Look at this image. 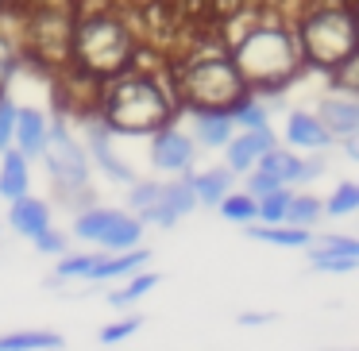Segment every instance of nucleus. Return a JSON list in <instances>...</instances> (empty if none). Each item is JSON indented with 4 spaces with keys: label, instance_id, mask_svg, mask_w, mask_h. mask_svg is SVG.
Segmentation results:
<instances>
[{
    "label": "nucleus",
    "instance_id": "obj_1",
    "mask_svg": "<svg viewBox=\"0 0 359 351\" xmlns=\"http://www.w3.org/2000/svg\"><path fill=\"white\" fill-rule=\"evenodd\" d=\"M302 62V47L297 35H290L278 24H259L236 43V74L243 78V85H259V89H274L290 78Z\"/></svg>",
    "mask_w": 359,
    "mask_h": 351
},
{
    "label": "nucleus",
    "instance_id": "obj_2",
    "mask_svg": "<svg viewBox=\"0 0 359 351\" xmlns=\"http://www.w3.org/2000/svg\"><path fill=\"white\" fill-rule=\"evenodd\" d=\"M166 116H170V101L155 85V78H143V74L116 81L104 97V124L120 132H151V128H163Z\"/></svg>",
    "mask_w": 359,
    "mask_h": 351
},
{
    "label": "nucleus",
    "instance_id": "obj_3",
    "mask_svg": "<svg viewBox=\"0 0 359 351\" xmlns=\"http://www.w3.org/2000/svg\"><path fill=\"white\" fill-rule=\"evenodd\" d=\"M74 55L89 74H120L132 58V35L112 16H89L74 27Z\"/></svg>",
    "mask_w": 359,
    "mask_h": 351
},
{
    "label": "nucleus",
    "instance_id": "obj_4",
    "mask_svg": "<svg viewBox=\"0 0 359 351\" xmlns=\"http://www.w3.org/2000/svg\"><path fill=\"white\" fill-rule=\"evenodd\" d=\"M297 47L309 62L325 66V70H336L344 66L351 55H355V20L344 8H320L313 12L309 20L297 32Z\"/></svg>",
    "mask_w": 359,
    "mask_h": 351
},
{
    "label": "nucleus",
    "instance_id": "obj_5",
    "mask_svg": "<svg viewBox=\"0 0 359 351\" xmlns=\"http://www.w3.org/2000/svg\"><path fill=\"white\" fill-rule=\"evenodd\" d=\"M182 93L197 109H232L243 97V78L236 74L232 58L201 55L182 70Z\"/></svg>",
    "mask_w": 359,
    "mask_h": 351
},
{
    "label": "nucleus",
    "instance_id": "obj_6",
    "mask_svg": "<svg viewBox=\"0 0 359 351\" xmlns=\"http://www.w3.org/2000/svg\"><path fill=\"white\" fill-rule=\"evenodd\" d=\"M43 158H47V170L50 178L58 181V189H81L89 181V158L86 147L70 135V128L62 120L47 124V139H43Z\"/></svg>",
    "mask_w": 359,
    "mask_h": 351
},
{
    "label": "nucleus",
    "instance_id": "obj_7",
    "mask_svg": "<svg viewBox=\"0 0 359 351\" xmlns=\"http://www.w3.org/2000/svg\"><path fill=\"white\" fill-rule=\"evenodd\" d=\"M194 205H197V197H194V189H189V178H182V181H166L163 189H158V201H155V209L143 216V224H158V228H174L186 212H194Z\"/></svg>",
    "mask_w": 359,
    "mask_h": 351
},
{
    "label": "nucleus",
    "instance_id": "obj_8",
    "mask_svg": "<svg viewBox=\"0 0 359 351\" xmlns=\"http://www.w3.org/2000/svg\"><path fill=\"white\" fill-rule=\"evenodd\" d=\"M151 163L166 174H186L189 163H194V139L174 132V128H163L151 143Z\"/></svg>",
    "mask_w": 359,
    "mask_h": 351
},
{
    "label": "nucleus",
    "instance_id": "obj_9",
    "mask_svg": "<svg viewBox=\"0 0 359 351\" xmlns=\"http://www.w3.org/2000/svg\"><path fill=\"white\" fill-rule=\"evenodd\" d=\"M271 147H274V132H271V124H266V128H255V132L236 135V139H228V143H224L228 170H232V174L251 170V166L259 163V155H263V151H271Z\"/></svg>",
    "mask_w": 359,
    "mask_h": 351
},
{
    "label": "nucleus",
    "instance_id": "obj_10",
    "mask_svg": "<svg viewBox=\"0 0 359 351\" xmlns=\"http://www.w3.org/2000/svg\"><path fill=\"white\" fill-rule=\"evenodd\" d=\"M47 139V116L39 109H16V128H12V143L24 158H35Z\"/></svg>",
    "mask_w": 359,
    "mask_h": 351
},
{
    "label": "nucleus",
    "instance_id": "obj_11",
    "mask_svg": "<svg viewBox=\"0 0 359 351\" xmlns=\"http://www.w3.org/2000/svg\"><path fill=\"white\" fill-rule=\"evenodd\" d=\"M317 120L328 128V135H344L348 139V135L359 132V104L348 101V97H325Z\"/></svg>",
    "mask_w": 359,
    "mask_h": 351
},
{
    "label": "nucleus",
    "instance_id": "obj_12",
    "mask_svg": "<svg viewBox=\"0 0 359 351\" xmlns=\"http://www.w3.org/2000/svg\"><path fill=\"white\" fill-rule=\"evenodd\" d=\"M8 220H12V228H16L20 235H39L43 228H50V209H47V201H39V197H16L12 201V209H8Z\"/></svg>",
    "mask_w": 359,
    "mask_h": 351
},
{
    "label": "nucleus",
    "instance_id": "obj_13",
    "mask_svg": "<svg viewBox=\"0 0 359 351\" xmlns=\"http://www.w3.org/2000/svg\"><path fill=\"white\" fill-rule=\"evenodd\" d=\"M151 259V251L147 247H132V251H112V255H101L97 259V266H93V274L89 278L93 282H112V278H132L135 270H140L143 263Z\"/></svg>",
    "mask_w": 359,
    "mask_h": 351
},
{
    "label": "nucleus",
    "instance_id": "obj_14",
    "mask_svg": "<svg viewBox=\"0 0 359 351\" xmlns=\"http://www.w3.org/2000/svg\"><path fill=\"white\" fill-rule=\"evenodd\" d=\"M286 139L294 143V147H305V151H320L332 143V135H328V128L320 124L317 116H309V112H290L286 120Z\"/></svg>",
    "mask_w": 359,
    "mask_h": 351
},
{
    "label": "nucleus",
    "instance_id": "obj_15",
    "mask_svg": "<svg viewBox=\"0 0 359 351\" xmlns=\"http://www.w3.org/2000/svg\"><path fill=\"white\" fill-rule=\"evenodd\" d=\"M232 128L236 124H232V112L228 109H201L194 120V132L205 147H224L232 139Z\"/></svg>",
    "mask_w": 359,
    "mask_h": 351
},
{
    "label": "nucleus",
    "instance_id": "obj_16",
    "mask_svg": "<svg viewBox=\"0 0 359 351\" xmlns=\"http://www.w3.org/2000/svg\"><path fill=\"white\" fill-rule=\"evenodd\" d=\"M89 151H93V158L101 163V170L109 174V178H116V181H135L132 178V170H128L124 163H120L116 155H112V147H109V124H89Z\"/></svg>",
    "mask_w": 359,
    "mask_h": 351
},
{
    "label": "nucleus",
    "instance_id": "obj_17",
    "mask_svg": "<svg viewBox=\"0 0 359 351\" xmlns=\"http://www.w3.org/2000/svg\"><path fill=\"white\" fill-rule=\"evenodd\" d=\"M189 189H194L197 205H220V197L232 189V170L217 166V170H201V174H186Z\"/></svg>",
    "mask_w": 359,
    "mask_h": 351
},
{
    "label": "nucleus",
    "instance_id": "obj_18",
    "mask_svg": "<svg viewBox=\"0 0 359 351\" xmlns=\"http://www.w3.org/2000/svg\"><path fill=\"white\" fill-rule=\"evenodd\" d=\"M140 235H143V224L135 216H124V212H112V220H109V228L101 232V247L109 251H132L135 243H140Z\"/></svg>",
    "mask_w": 359,
    "mask_h": 351
},
{
    "label": "nucleus",
    "instance_id": "obj_19",
    "mask_svg": "<svg viewBox=\"0 0 359 351\" xmlns=\"http://www.w3.org/2000/svg\"><path fill=\"white\" fill-rule=\"evenodd\" d=\"M27 181H32V174H27V158L20 155V151H4V163H0V197H8V201L24 197Z\"/></svg>",
    "mask_w": 359,
    "mask_h": 351
},
{
    "label": "nucleus",
    "instance_id": "obj_20",
    "mask_svg": "<svg viewBox=\"0 0 359 351\" xmlns=\"http://www.w3.org/2000/svg\"><path fill=\"white\" fill-rule=\"evenodd\" d=\"M251 240L274 243V247H309V228H294V224H248Z\"/></svg>",
    "mask_w": 359,
    "mask_h": 351
},
{
    "label": "nucleus",
    "instance_id": "obj_21",
    "mask_svg": "<svg viewBox=\"0 0 359 351\" xmlns=\"http://www.w3.org/2000/svg\"><path fill=\"white\" fill-rule=\"evenodd\" d=\"M259 170L263 174H274V178L286 186V181H302V158L297 155H290V151H278V147H271V151H263L259 155Z\"/></svg>",
    "mask_w": 359,
    "mask_h": 351
},
{
    "label": "nucleus",
    "instance_id": "obj_22",
    "mask_svg": "<svg viewBox=\"0 0 359 351\" xmlns=\"http://www.w3.org/2000/svg\"><path fill=\"white\" fill-rule=\"evenodd\" d=\"M58 332H8L0 336V351H58L62 347Z\"/></svg>",
    "mask_w": 359,
    "mask_h": 351
},
{
    "label": "nucleus",
    "instance_id": "obj_23",
    "mask_svg": "<svg viewBox=\"0 0 359 351\" xmlns=\"http://www.w3.org/2000/svg\"><path fill=\"white\" fill-rule=\"evenodd\" d=\"M320 216H325V201H317V197L302 193V197H290L282 224H294V228H313Z\"/></svg>",
    "mask_w": 359,
    "mask_h": 351
},
{
    "label": "nucleus",
    "instance_id": "obj_24",
    "mask_svg": "<svg viewBox=\"0 0 359 351\" xmlns=\"http://www.w3.org/2000/svg\"><path fill=\"white\" fill-rule=\"evenodd\" d=\"M290 189H274V193H263L255 197V220L259 224H282V216H286V205H290Z\"/></svg>",
    "mask_w": 359,
    "mask_h": 351
},
{
    "label": "nucleus",
    "instance_id": "obj_25",
    "mask_svg": "<svg viewBox=\"0 0 359 351\" xmlns=\"http://www.w3.org/2000/svg\"><path fill=\"white\" fill-rule=\"evenodd\" d=\"M155 286H158V274H132V282H128L124 289H112V294H109V305L124 309V305H132V301H140V297H147Z\"/></svg>",
    "mask_w": 359,
    "mask_h": 351
},
{
    "label": "nucleus",
    "instance_id": "obj_26",
    "mask_svg": "<svg viewBox=\"0 0 359 351\" xmlns=\"http://www.w3.org/2000/svg\"><path fill=\"white\" fill-rule=\"evenodd\" d=\"M217 209H220V216L232 220V224H251V220H255V197H248V193H224Z\"/></svg>",
    "mask_w": 359,
    "mask_h": 351
},
{
    "label": "nucleus",
    "instance_id": "obj_27",
    "mask_svg": "<svg viewBox=\"0 0 359 351\" xmlns=\"http://www.w3.org/2000/svg\"><path fill=\"white\" fill-rule=\"evenodd\" d=\"M109 220H112V209H86L78 220H74V235L97 243V240H101V232L109 228Z\"/></svg>",
    "mask_w": 359,
    "mask_h": 351
},
{
    "label": "nucleus",
    "instance_id": "obj_28",
    "mask_svg": "<svg viewBox=\"0 0 359 351\" xmlns=\"http://www.w3.org/2000/svg\"><path fill=\"white\" fill-rule=\"evenodd\" d=\"M355 209H359V186H351V181H340V186H336V193L328 197L325 212H328V216H351Z\"/></svg>",
    "mask_w": 359,
    "mask_h": 351
},
{
    "label": "nucleus",
    "instance_id": "obj_29",
    "mask_svg": "<svg viewBox=\"0 0 359 351\" xmlns=\"http://www.w3.org/2000/svg\"><path fill=\"white\" fill-rule=\"evenodd\" d=\"M97 259L101 255H62V263H58V282H74V278H89L97 266Z\"/></svg>",
    "mask_w": 359,
    "mask_h": 351
},
{
    "label": "nucleus",
    "instance_id": "obj_30",
    "mask_svg": "<svg viewBox=\"0 0 359 351\" xmlns=\"http://www.w3.org/2000/svg\"><path fill=\"white\" fill-rule=\"evenodd\" d=\"M158 189H163L158 181H132V197H128V201H132V209L140 212L135 220H143L151 209H155V201H158Z\"/></svg>",
    "mask_w": 359,
    "mask_h": 351
},
{
    "label": "nucleus",
    "instance_id": "obj_31",
    "mask_svg": "<svg viewBox=\"0 0 359 351\" xmlns=\"http://www.w3.org/2000/svg\"><path fill=\"white\" fill-rule=\"evenodd\" d=\"M313 266L325 274H348L359 266V255H325V251H313Z\"/></svg>",
    "mask_w": 359,
    "mask_h": 351
},
{
    "label": "nucleus",
    "instance_id": "obj_32",
    "mask_svg": "<svg viewBox=\"0 0 359 351\" xmlns=\"http://www.w3.org/2000/svg\"><path fill=\"white\" fill-rule=\"evenodd\" d=\"M140 324H143L140 317H124V320H116V324H104L97 340H101V343H120V340H128V336H132Z\"/></svg>",
    "mask_w": 359,
    "mask_h": 351
},
{
    "label": "nucleus",
    "instance_id": "obj_33",
    "mask_svg": "<svg viewBox=\"0 0 359 351\" xmlns=\"http://www.w3.org/2000/svg\"><path fill=\"white\" fill-rule=\"evenodd\" d=\"M12 128H16V104L0 97V151L12 147Z\"/></svg>",
    "mask_w": 359,
    "mask_h": 351
},
{
    "label": "nucleus",
    "instance_id": "obj_34",
    "mask_svg": "<svg viewBox=\"0 0 359 351\" xmlns=\"http://www.w3.org/2000/svg\"><path fill=\"white\" fill-rule=\"evenodd\" d=\"M274 189H282V181L274 178V174L255 170V174L248 178V197H263V193H274Z\"/></svg>",
    "mask_w": 359,
    "mask_h": 351
},
{
    "label": "nucleus",
    "instance_id": "obj_35",
    "mask_svg": "<svg viewBox=\"0 0 359 351\" xmlns=\"http://www.w3.org/2000/svg\"><path fill=\"white\" fill-rule=\"evenodd\" d=\"M317 251H325V255H359V243L351 235H328Z\"/></svg>",
    "mask_w": 359,
    "mask_h": 351
},
{
    "label": "nucleus",
    "instance_id": "obj_36",
    "mask_svg": "<svg viewBox=\"0 0 359 351\" xmlns=\"http://www.w3.org/2000/svg\"><path fill=\"white\" fill-rule=\"evenodd\" d=\"M35 251H43V255H62L66 251V240L58 232H50V228H43L39 235H35Z\"/></svg>",
    "mask_w": 359,
    "mask_h": 351
},
{
    "label": "nucleus",
    "instance_id": "obj_37",
    "mask_svg": "<svg viewBox=\"0 0 359 351\" xmlns=\"http://www.w3.org/2000/svg\"><path fill=\"white\" fill-rule=\"evenodd\" d=\"M12 70H16V50H12V43L0 35V89L8 85Z\"/></svg>",
    "mask_w": 359,
    "mask_h": 351
},
{
    "label": "nucleus",
    "instance_id": "obj_38",
    "mask_svg": "<svg viewBox=\"0 0 359 351\" xmlns=\"http://www.w3.org/2000/svg\"><path fill=\"white\" fill-rule=\"evenodd\" d=\"M266 320H271V312H243L240 324H266Z\"/></svg>",
    "mask_w": 359,
    "mask_h": 351
},
{
    "label": "nucleus",
    "instance_id": "obj_39",
    "mask_svg": "<svg viewBox=\"0 0 359 351\" xmlns=\"http://www.w3.org/2000/svg\"><path fill=\"white\" fill-rule=\"evenodd\" d=\"M0 4H4V0H0Z\"/></svg>",
    "mask_w": 359,
    "mask_h": 351
}]
</instances>
